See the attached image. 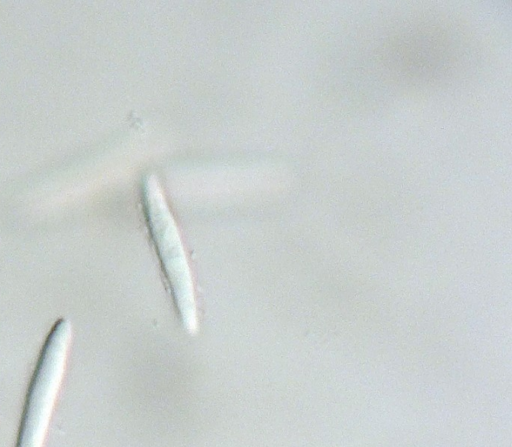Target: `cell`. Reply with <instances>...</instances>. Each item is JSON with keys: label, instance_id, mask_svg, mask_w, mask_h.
Returning <instances> with one entry per match:
<instances>
[{"label": "cell", "instance_id": "cell-1", "mask_svg": "<svg viewBox=\"0 0 512 447\" xmlns=\"http://www.w3.org/2000/svg\"><path fill=\"white\" fill-rule=\"evenodd\" d=\"M72 340V325L61 317L41 348L25 397L15 447H43L62 385Z\"/></svg>", "mask_w": 512, "mask_h": 447}, {"label": "cell", "instance_id": "cell-2", "mask_svg": "<svg viewBox=\"0 0 512 447\" xmlns=\"http://www.w3.org/2000/svg\"><path fill=\"white\" fill-rule=\"evenodd\" d=\"M143 203L182 324L187 332L194 334L198 330V316L191 270L179 230L154 175L146 176L143 181Z\"/></svg>", "mask_w": 512, "mask_h": 447}]
</instances>
